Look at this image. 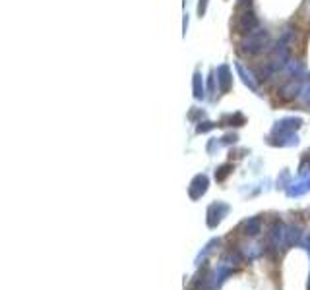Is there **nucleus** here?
<instances>
[{
	"label": "nucleus",
	"instance_id": "1",
	"mask_svg": "<svg viewBox=\"0 0 310 290\" xmlns=\"http://www.w3.org/2000/svg\"><path fill=\"white\" fill-rule=\"evenodd\" d=\"M268 45H270V33L262 28H258L256 31L245 35V39L240 41V49H242V53L248 56L260 55L262 51L268 49Z\"/></svg>",
	"mask_w": 310,
	"mask_h": 290
},
{
	"label": "nucleus",
	"instance_id": "2",
	"mask_svg": "<svg viewBox=\"0 0 310 290\" xmlns=\"http://www.w3.org/2000/svg\"><path fill=\"white\" fill-rule=\"evenodd\" d=\"M235 26H237V29L240 33L248 35V33H252V31H256V29L260 28V21H258V18H256V14L252 10L245 8L237 16V23Z\"/></svg>",
	"mask_w": 310,
	"mask_h": 290
},
{
	"label": "nucleus",
	"instance_id": "3",
	"mask_svg": "<svg viewBox=\"0 0 310 290\" xmlns=\"http://www.w3.org/2000/svg\"><path fill=\"white\" fill-rule=\"evenodd\" d=\"M302 87H304V85H302L301 78H291L289 82L283 85L279 93H281L283 99H295V97H299L302 93Z\"/></svg>",
	"mask_w": 310,
	"mask_h": 290
},
{
	"label": "nucleus",
	"instance_id": "4",
	"mask_svg": "<svg viewBox=\"0 0 310 290\" xmlns=\"http://www.w3.org/2000/svg\"><path fill=\"white\" fill-rule=\"evenodd\" d=\"M217 78H219V89L223 91H229L231 89V83H233V78H231V72H229V66L223 64L217 68Z\"/></svg>",
	"mask_w": 310,
	"mask_h": 290
},
{
	"label": "nucleus",
	"instance_id": "5",
	"mask_svg": "<svg viewBox=\"0 0 310 290\" xmlns=\"http://www.w3.org/2000/svg\"><path fill=\"white\" fill-rule=\"evenodd\" d=\"M235 68H237V72L240 74V78H242V82L247 83L248 87H250V89L252 91H256V82L254 80H252V76H250V72L247 74V70H245V66H242V64L240 62H235Z\"/></svg>",
	"mask_w": 310,
	"mask_h": 290
},
{
	"label": "nucleus",
	"instance_id": "6",
	"mask_svg": "<svg viewBox=\"0 0 310 290\" xmlns=\"http://www.w3.org/2000/svg\"><path fill=\"white\" fill-rule=\"evenodd\" d=\"M194 97L196 99H204V83H202L200 72L194 74Z\"/></svg>",
	"mask_w": 310,
	"mask_h": 290
},
{
	"label": "nucleus",
	"instance_id": "7",
	"mask_svg": "<svg viewBox=\"0 0 310 290\" xmlns=\"http://www.w3.org/2000/svg\"><path fill=\"white\" fill-rule=\"evenodd\" d=\"M206 8H208V0H200V4H198V16H204L206 14Z\"/></svg>",
	"mask_w": 310,
	"mask_h": 290
}]
</instances>
